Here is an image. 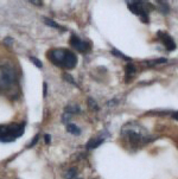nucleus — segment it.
Masks as SVG:
<instances>
[{
  "mask_svg": "<svg viewBox=\"0 0 178 179\" xmlns=\"http://www.w3.org/2000/svg\"><path fill=\"white\" fill-rule=\"evenodd\" d=\"M25 129V123H12L3 126L0 125V141L3 142H11L16 139L20 138Z\"/></svg>",
  "mask_w": 178,
  "mask_h": 179,
  "instance_id": "f257e3e1",
  "label": "nucleus"
},
{
  "mask_svg": "<svg viewBox=\"0 0 178 179\" xmlns=\"http://www.w3.org/2000/svg\"><path fill=\"white\" fill-rule=\"evenodd\" d=\"M17 82V72L16 70L7 65H0V90L5 92L11 89Z\"/></svg>",
  "mask_w": 178,
  "mask_h": 179,
  "instance_id": "f03ea898",
  "label": "nucleus"
},
{
  "mask_svg": "<svg viewBox=\"0 0 178 179\" xmlns=\"http://www.w3.org/2000/svg\"><path fill=\"white\" fill-rule=\"evenodd\" d=\"M127 5H128V9L134 13V14H137V16H139L143 20H144V23H149V18H147V12L145 11V9L143 7V4H141V1H132V3H127Z\"/></svg>",
  "mask_w": 178,
  "mask_h": 179,
  "instance_id": "7ed1b4c3",
  "label": "nucleus"
},
{
  "mask_svg": "<svg viewBox=\"0 0 178 179\" xmlns=\"http://www.w3.org/2000/svg\"><path fill=\"white\" fill-rule=\"evenodd\" d=\"M76 64H77V57H76V55L72 51L65 49L63 62H62V68H64V69H72V68L76 67Z\"/></svg>",
  "mask_w": 178,
  "mask_h": 179,
  "instance_id": "20e7f679",
  "label": "nucleus"
},
{
  "mask_svg": "<svg viewBox=\"0 0 178 179\" xmlns=\"http://www.w3.org/2000/svg\"><path fill=\"white\" fill-rule=\"evenodd\" d=\"M70 44H71V47H72L75 50H77V51H80V52H87L89 49H90V45H89L87 42L80 39V38H78L77 36H75V34H72V36L70 37Z\"/></svg>",
  "mask_w": 178,
  "mask_h": 179,
  "instance_id": "39448f33",
  "label": "nucleus"
},
{
  "mask_svg": "<svg viewBox=\"0 0 178 179\" xmlns=\"http://www.w3.org/2000/svg\"><path fill=\"white\" fill-rule=\"evenodd\" d=\"M158 37L160 38L161 43L164 44L165 48H166L169 51H172V50H174V49H176L174 40L172 39V37H171V36H169L167 33H165V32H163V31H159V32H158Z\"/></svg>",
  "mask_w": 178,
  "mask_h": 179,
  "instance_id": "423d86ee",
  "label": "nucleus"
},
{
  "mask_svg": "<svg viewBox=\"0 0 178 179\" xmlns=\"http://www.w3.org/2000/svg\"><path fill=\"white\" fill-rule=\"evenodd\" d=\"M105 139H106V137H96V138H94V139H90L88 141V144H87V148L88 150H93V148H96V147H99L103 141H105Z\"/></svg>",
  "mask_w": 178,
  "mask_h": 179,
  "instance_id": "0eeeda50",
  "label": "nucleus"
},
{
  "mask_svg": "<svg viewBox=\"0 0 178 179\" xmlns=\"http://www.w3.org/2000/svg\"><path fill=\"white\" fill-rule=\"evenodd\" d=\"M136 75V67L133 64H128L126 65V82H129V79H132Z\"/></svg>",
  "mask_w": 178,
  "mask_h": 179,
  "instance_id": "6e6552de",
  "label": "nucleus"
},
{
  "mask_svg": "<svg viewBox=\"0 0 178 179\" xmlns=\"http://www.w3.org/2000/svg\"><path fill=\"white\" fill-rule=\"evenodd\" d=\"M67 130H68L69 133L74 134V135H80V134H81V129H80L76 125H72V123H68Z\"/></svg>",
  "mask_w": 178,
  "mask_h": 179,
  "instance_id": "1a4fd4ad",
  "label": "nucleus"
},
{
  "mask_svg": "<svg viewBox=\"0 0 178 179\" xmlns=\"http://www.w3.org/2000/svg\"><path fill=\"white\" fill-rule=\"evenodd\" d=\"M65 113H69L71 115L76 114V113H80V107L78 106H68L65 108Z\"/></svg>",
  "mask_w": 178,
  "mask_h": 179,
  "instance_id": "9d476101",
  "label": "nucleus"
},
{
  "mask_svg": "<svg viewBox=\"0 0 178 179\" xmlns=\"http://www.w3.org/2000/svg\"><path fill=\"white\" fill-rule=\"evenodd\" d=\"M44 23H45L47 25H49V26H51V27H55V29H60V30H63V27H61L57 23H55L54 20H51V19H49V18H44Z\"/></svg>",
  "mask_w": 178,
  "mask_h": 179,
  "instance_id": "9b49d317",
  "label": "nucleus"
},
{
  "mask_svg": "<svg viewBox=\"0 0 178 179\" xmlns=\"http://www.w3.org/2000/svg\"><path fill=\"white\" fill-rule=\"evenodd\" d=\"M76 177V168H70L69 171H67L64 173V178L65 179H74Z\"/></svg>",
  "mask_w": 178,
  "mask_h": 179,
  "instance_id": "f8f14e48",
  "label": "nucleus"
},
{
  "mask_svg": "<svg viewBox=\"0 0 178 179\" xmlns=\"http://www.w3.org/2000/svg\"><path fill=\"white\" fill-rule=\"evenodd\" d=\"M88 103H89V107H90L92 109H94V110H99V106L96 105V102H95L93 99H89V100H88Z\"/></svg>",
  "mask_w": 178,
  "mask_h": 179,
  "instance_id": "ddd939ff",
  "label": "nucleus"
},
{
  "mask_svg": "<svg viewBox=\"0 0 178 179\" xmlns=\"http://www.w3.org/2000/svg\"><path fill=\"white\" fill-rule=\"evenodd\" d=\"M30 59H31V62L34 64V65H37V68H42L43 67V64H42V62L38 59V58H36V57H30Z\"/></svg>",
  "mask_w": 178,
  "mask_h": 179,
  "instance_id": "4468645a",
  "label": "nucleus"
},
{
  "mask_svg": "<svg viewBox=\"0 0 178 179\" xmlns=\"http://www.w3.org/2000/svg\"><path fill=\"white\" fill-rule=\"evenodd\" d=\"M112 52H113L114 55H116V56H119V57H122V58H125L126 61H129V59H131L129 57H127V56H125L123 54H120V52H118V51H116L115 49H113V50H112Z\"/></svg>",
  "mask_w": 178,
  "mask_h": 179,
  "instance_id": "2eb2a0df",
  "label": "nucleus"
},
{
  "mask_svg": "<svg viewBox=\"0 0 178 179\" xmlns=\"http://www.w3.org/2000/svg\"><path fill=\"white\" fill-rule=\"evenodd\" d=\"M63 78H64V79H67V81H69L71 84H75V85H77V84L75 83V81H74V79H71L72 77H71L70 75H68V74H64V75H63Z\"/></svg>",
  "mask_w": 178,
  "mask_h": 179,
  "instance_id": "dca6fc26",
  "label": "nucleus"
},
{
  "mask_svg": "<svg viewBox=\"0 0 178 179\" xmlns=\"http://www.w3.org/2000/svg\"><path fill=\"white\" fill-rule=\"evenodd\" d=\"M47 94H48V84L43 83V96L47 97Z\"/></svg>",
  "mask_w": 178,
  "mask_h": 179,
  "instance_id": "f3484780",
  "label": "nucleus"
},
{
  "mask_svg": "<svg viewBox=\"0 0 178 179\" xmlns=\"http://www.w3.org/2000/svg\"><path fill=\"white\" fill-rule=\"evenodd\" d=\"M38 139H39V137L38 135H36L33 139H32V141L29 144V147H33L34 146V144H37V141H38Z\"/></svg>",
  "mask_w": 178,
  "mask_h": 179,
  "instance_id": "a211bd4d",
  "label": "nucleus"
},
{
  "mask_svg": "<svg viewBox=\"0 0 178 179\" xmlns=\"http://www.w3.org/2000/svg\"><path fill=\"white\" fill-rule=\"evenodd\" d=\"M44 140H45V142H47V144H50V141H51V138H50V135H49V134H45V135H44Z\"/></svg>",
  "mask_w": 178,
  "mask_h": 179,
  "instance_id": "6ab92c4d",
  "label": "nucleus"
},
{
  "mask_svg": "<svg viewBox=\"0 0 178 179\" xmlns=\"http://www.w3.org/2000/svg\"><path fill=\"white\" fill-rule=\"evenodd\" d=\"M30 3H32V4H37V5H40V4H42V1H30Z\"/></svg>",
  "mask_w": 178,
  "mask_h": 179,
  "instance_id": "aec40b11",
  "label": "nucleus"
},
{
  "mask_svg": "<svg viewBox=\"0 0 178 179\" xmlns=\"http://www.w3.org/2000/svg\"><path fill=\"white\" fill-rule=\"evenodd\" d=\"M173 119L178 120V113H174V114H173Z\"/></svg>",
  "mask_w": 178,
  "mask_h": 179,
  "instance_id": "412c9836",
  "label": "nucleus"
}]
</instances>
